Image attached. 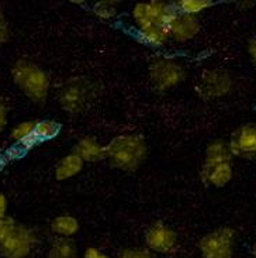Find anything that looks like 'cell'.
<instances>
[{"label":"cell","mask_w":256,"mask_h":258,"mask_svg":"<svg viewBox=\"0 0 256 258\" xmlns=\"http://www.w3.org/2000/svg\"><path fill=\"white\" fill-rule=\"evenodd\" d=\"M234 157L256 160V123H246L232 133L228 141Z\"/></svg>","instance_id":"obj_8"},{"label":"cell","mask_w":256,"mask_h":258,"mask_svg":"<svg viewBox=\"0 0 256 258\" xmlns=\"http://www.w3.org/2000/svg\"><path fill=\"white\" fill-rule=\"evenodd\" d=\"M203 258H234L235 230L231 227H221L211 231L199 243Z\"/></svg>","instance_id":"obj_5"},{"label":"cell","mask_w":256,"mask_h":258,"mask_svg":"<svg viewBox=\"0 0 256 258\" xmlns=\"http://www.w3.org/2000/svg\"><path fill=\"white\" fill-rule=\"evenodd\" d=\"M232 88V79L225 71H206L201 75L197 92L206 99H215L225 96Z\"/></svg>","instance_id":"obj_7"},{"label":"cell","mask_w":256,"mask_h":258,"mask_svg":"<svg viewBox=\"0 0 256 258\" xmlns=\"http://www.w3.org/2000/svg\"><path fill=\"white\" fill-rule=\"evenodd\" d=\"M34 127V121H21L17 126L13 127V130L10 133V139H13L17 143H20L24 139H27L30 134H33Z\"/></svg>","instance_id":"obj_22"},{"label":"cell","mask_w":256,"mask_h":258,"mask_svg":"<svg viewBox=\"0 0 256 258\" xmlns=\"http://www.w3.org/2000/svg\"><path fill=\"white\" fill-rule=\"evenodd\" d=\"M59 132H61V124L54 120H41L35 123L34 134L40 140V143L55 139Z\"/></svg>","instance_id":"obj_19"},{"label":"cell","mask_w":256,"mask_h":258,"mask_svg":"<svg viewBox=\"0 0 256 258\" xmlns=\"http://www.w3.org/2000/svg\"><path fill=\"white\" fill-rule=\"evenodd\" d=\"M12 78L20 91L33 102L41 103L48 96L51 82L45 71L38 65L27 59H19L12 68Z\"/></svg>","instance_id":"obj_2"},{"label":"cell","mask_w":256,"mask_h":258,"mask_svg":"<svg viewBox=\"0 0 256 258\" xmlns=\"http://www.w3.org/2000/svg\"><path fill=\"white\" fill-rule=\"evenodd\" d=\"M186 78L185 68L175 59L160 58L149 67V79L152 86L159 92L169 91Z\"/></svg>","instance_id":"obj_6"},{"label":"cell","mask_w":256,"mask_h":258,"mask_svg":"<svg viewBox=\"0 0 256 258\" xmlns=\"http://www.w3.org/2000/svg\"><path fill=\"white\" fill-rule=\"evenodd\" d=\"M7 213V198L0 194V219H5Z\"/></svg>","instance_id":"obj_28"},{"label":"cell","mask_w":256,"mask_h":258,"mask_svg":"<svg viewBox=\"0 0 256 258\" xmlns=\"http://www.w3.org/2000/svg\"><path fill=\"white\" fill-rule=\"evenodd\" d=\"M232 158H234V155H232L228 143L224 140H215L207 146L201 169H208V168H213L222 162H231Z\"/></svg>","instance_id":"obj_12"},{"label":"cell","mask_w":256,"mask_h":258,"mask_svg":"<svg viewBox=\"0 0 256 258\" xmlns=\"http://www.w3.org/2000/svg\"><path fill=\"white\" fill-rule=\"evenodd\" d=\"M35 244L37 236L34 231L16 222L6 236L0 238V254L5 258H27Z\"/></svg>","instance_id":"obj_3"},{"label":"cell","mask_w":256,"mask_h":258,"mask_svg":"<svg viewBox=\"0 0 256 258\" xmlns=\"http://www.w3.org/2000/svg\"><path fill=\"white\" fill-rule=\"evenodd\" d=\"M234 175V168L231 162H222L208 169H200V179L206 185H213L222 188L231 182Z\"/></svg>","instance_id":"obj_13"},{"label":"cell","mask_w":256,"mask_h":258,"mask_svg":"<svg viewBox=\"0 0 256 258\" xmlns=\"http://www.w3.org/2000/svg\"><path fill=\"white\" fill-rule=\"evenodd\" d=\"M145 244L149 251L169 254L176 248V233L163 223H155L145 233Z\"/></svg>","instance_id":"obj_9"},{"label":"cell","mask_w":256,"mask_h":258,"mask_svg":"<svg viewBox=\"0 0 256 258\" xmlns=\"http://www.w3.org/2000/svg\"><path fill=\"white\" fill-rule=\"evenodd\" d=\"M7 38H9V27H7L5 16L0 12V44H3L5 41H7Z\"/></svg>","instance_id":"obj_25"},{"label":"cell","mask_w":256,"mask_h":258,"mask_svg":"<svg viewBox=\"0 0 256 258\" xmlns=\"http://www.w3.org/2000/svg\"><path fill=\"white\" fill-rule=\"evenodd\" d=\"M77 157L83 162H99L106 158V147L102 146L93 137H83L76 143L73 148Z\"/></svg>","instance_id":"obj_14"},{"label":"cell","mask_w":256,"mask_h":258,"mask_svg":"<svg viewBox=\"0 0 256 258\" xmlns=\"http://www.w3.org/2000/svg\"><path fill=\"white\" fill-rule=\"evenodd\" d=\"M117 258H155V255L148 248H125Z\"/></svg>","instance_id":"obj_23"},{"label":"cell","mask_w":256,"mask_h":258,"mask_svg":"<svg viewBox=\"0 0 256 258\" xmlns=\"http://www.w3.org/2000/svg\"><path fill=\"white\" fill-rule=\"evenodd\" d=\"M16 223L12 217H5V219H0V238H3L7 234V231L12 229V226Z\"/></svg>","instance_id":"obj_24"},{"label":"cell","mask_w":256,"mask_h":258,"mask_svg":"<svg viewBox=\"0 0 256 258\" xmlns=\"http://www.w3.org/2000/svg\"><path fill=\"white\" fill-rule=\"evenodd\" d=\"M82 169H83V161L80 160L75 153L68 154L56 165V181H66V179H70V178L76 176Z\"/></svg>","instance_id":"obj_15"},{"label":"cell","mask_w":256,"mask_h":258,"mask_svg":"<svg viewBox=\"0 0 256 258\" xmlns=\"http://www.w3.org/2000/svg\"><path fill=\"white\" fill-rule=\"evenodd\" d=\"M176 13L175 3L166 2H148L138 3L132 9V17L138 30L151 26H163L167 28V23Z\"/></svg>","instance_id":"obj_4"},{"label":"cell","mask_w":256,"mask_h":258,"mask_svg":"<svg viewBox=\"0 0 256 258\" xmlns=\"http://www.w3.org/2000/svg\"><path fill=\"white\" fill-rule=\"evenodd\" d=\"M84 258H110L107 254H104L102 250L95 248V247H89L84 251Z\"/></svg>","instance_id":"obj_26"},{"label":"cell","mask_w":256,"mask_h":258,"mask_svg":"<svg viewBox=\"0 0 256 258\" xmlns=\"http://www.w3.org/2000/svg\"><path fill=\"white\" fill-rule=\"evenodd\" d=\"M200 31V21L196 16L183 14L176 10L172 19L167 23V34L169 38L175 41L185 42L194 38Z\"/></svg>","instance_id":"obj_11"},{"label":"cell","mask_w":256,"mask_h":258,"mask_svg":"<svg viewBox=\"0 0 256 258\" xmlns=\"http://www.w3.org/2000/svg\"><path fill=\"white\" fill-rule=\"evenodd\" d=\"M138 37L141 41L149 47H162L169 40L167 28L163 26H151L138 30Z\"/></svg>","instance_id":"obj_16"},{"label":"cell","mask_w":256,"mask_h":258,"mask_svg":"<svg viewBox=\"0 0 256 258\" xmlns=\"http://www.w3.org/2000/svg\"><path fill=\"white\" fill-rule=\"evenodd\" d=\"M211 6H213L211 0H179L175 3L178 12L189 16H196Z\"/></svg>","instance_id":"obj_20"},{"label":"cell","mask_w":256,"mask_h":258,"mask_svg":"<svg viewBox=\"0 0 256 258\" xmlns=\"http://www.w3.org/2000/svg\"><path fill=\"white\" fill-rule=\"evenodd\" d=\"M146 157V144L138 134H124L106 146V158L113 167L123 171H135Z\"/></svg>","instance_id":"obj_1"},{"label":"cell","mask_w":256,"mask_h":258,"mask_svg":"<svg viewBox=\"0 0 256 258\" xmlns=\"http://www.w3.org/2000/svg\"><path fill=\"white\" fill-rule=\"evenodd\" d=\"M7 124V114H6V107L2 103L0 100V133L5 130V127Z\"/></svg>","instance_id":"obj_27"},{"label":"cell","mask_w":256,"mask_h":258,"mask_svg":"<svg viewBox=\"0 0 256 258\" xmlns=\"http://www.w3.org/2000/svg\"><path fill=\"white\" fill-rule=\"evenodd\" d=\"M47 258H77L76 245L69 238H56L51 244Z\"/></svg>","instance_id":"obj_18"},{"label":"cell","mask_w":256,"mask_h":258,"mask_svg":"<svg viewBox=\"0 0 256 258\" xmlns=\"http://www.w3.org/2000/svg\"><path fill=\"white\" fill-rule=\"evenodd\" d=\"M248 52H249L250 58L256 62V38H252L248 44Z\"/></svg>","instance_id":"obj_29"},{"label":"cell","mask_w":256,"mask_h":258,"mask_svg":"<svg viewBox=\"0 0 256 258\" xmlns=\"http://www.w3.org/2000/svg\"><path fill=\"white\" fill-rule=\"evenodd\" d=\"M93 12L96 14L97 17L100 19H106L109 20L111 17H114L117 14V7H116V2H97L96 5L93 6Z\"/></svg>","instance_id":"obj_21"},{"label":"cell","mask_w":256,"mask_h":258,"mask_svg":"<svg viewBox=\"0 0 256 258\" xmlns=\"http://www.w3.org/2000/svg\"><path fill=\"white\" fill-rule=\"evenodd\" d=\"M89 99V88L82 81H72L59 92V105L69 113L82 112Z\"/></svg>","instance_id":"obj_10"},{"label":"cell","mask_w":256,"mask_h":258,"mask_svg":"<svg viewBox=\"0 0 256 258\" xmlns=\"http://www.w3.org/2000/svg\"><path fill=\"white\" fill-rule=\"evenodd\" d=\"M51 230L59 237L69 238L79 231V222L76 220V217L70 216V215H62V216L55 217L51 222Z\"/></svg>","instance_id":"obj_17"}]
</instances>
